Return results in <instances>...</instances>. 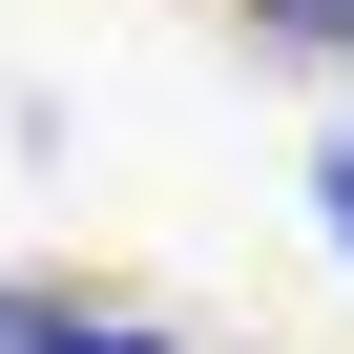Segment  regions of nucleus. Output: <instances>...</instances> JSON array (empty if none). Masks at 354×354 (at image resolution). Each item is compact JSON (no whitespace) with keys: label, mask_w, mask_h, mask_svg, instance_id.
Masks as SVG:
<instances>
[{"label":"nucleus","mask_w":354,"mask_h":354,"mask_svg":"<svg viewBox=\"0 0 354 354\" xmlns=\"http://www.w3.org/2000/svg\"><path fill=\"white\" fill-rule=\"evenodd\" d=\"M0 354H167L146 313H84V292H21L0 271Z\"/></svg>","instance_id":"nucleus-1"},{"label":"nucleus","mask_w":354,"mask_h":354,"mask_svg":"<svg viewBox=\"0 0 354 354\" xmlns=\"http://www.w3.org/2000/svg\"><path fill=\"white\" fill-rule=\"evenodd\" d=\"M313 209H333V271H354V146H333V167H313Z\"/></svg>","instance_id":"nucleus-2"}]
</instances>
